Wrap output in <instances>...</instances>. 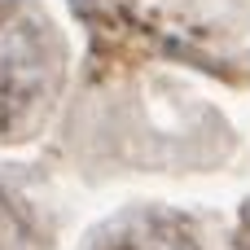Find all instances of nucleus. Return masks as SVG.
<instances>
[{
    "instance_id": "nucleus-1",
    "label": "nucleus",
    "mask_w": 250,
    "mask_h": 250,
    "mask_svg": "<svg viewBox=\"0 0 250 250\" xmlns=\"http://www.w3.org/2000/svg\"><path fill=\"white\" fill-rule=\"evenodd\" d=\"M40 75H44V53L35 18L0 0V132L26 114V105L40 92Z\"/></svg>"
},
{
    "instance_id": "nucleus-2",
    "label": "nucleus",
    "mask_w": 250,
    "mask_h": 250,
    "mask_svg": "<svg viewBox=\"0 0 250 250\" xmlns=\"http://www.w3.org/2000/svg\"><path fill=\"white\" fill-rule=\"evenodd\" d=\"M9 242H13V237H4V207H0V250L9 246Z\"/></svg>"
}]
</instances>
